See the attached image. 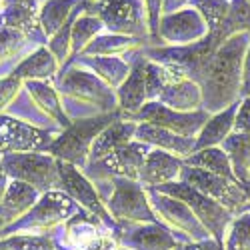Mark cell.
Returning <instances> with one entry per match:
<instances>
[{
    "instance_id": "cell-1",
    "label": "cell",
    "mask_w": 250,
    "mask_h": 250,
    "mask_svg": "<svg viewBox=\"0 0 250 250\" xmlns=\"http://www.w3.org/2000/svg\"><path fill=\"white\" fill-rule=\"evenodd\" d=\"M246 48L248 32H238L226 38L204 62L194 82L200 86L202 104H206V108H224V104L236 98L242 80V62Z\"/></svg>"
},
{
    "instance_id": "cell-2",
    "label": "cell",
    "mask_w": 250,
    "mask_h": 250,
    "mask_svg": "<svg viewBox=\"0 0 250 250\" xmlns=\"http://www.w3.org/2000/svg\"><path fill=\"white\" fill-rule=\"evenodd\" d=\"M114 120H118V112L112 114H100L94 118H86V120H78V122H70L66 130L62 132L58 138H54V142L50 144L48 152L62 162H68L72 166H84L90 146L94 138L108 126Z\"/></svg>"
},
{
    "instance_id": "cell-3",
    "label": "cell",
    "mask_w": 250,
    "mask_h": 250,
    "mask_svg": "<svg viewBox=\"0 0 250 250\" xmlns=\"http://www.w3.org/2000/svg\"><path fill=\"white\" fill-rule=\"evenodd\" d=\"M76 206L78 204L70 196H66L64 192H56V190L44 192L22 218H18L16 222H12V224L2 228L0 238L10 236L14 232L16 234L42 232V230H46V228H52L54 224H58L62 220H66L68 216H72L76 212Z\"/></svg>"
},
{
    "instance_id": "cell-4",
    "label": "cell",
    "mask_w": 250,
    "mask_h": 250,
    "mask_svg": "<svg viewBox=\"0 0 250 250\" xmlns=\"http://www.w3.org/2000/svg\"><path fill=\"white\" fill-rule=\"evenodd\" d=\"M2 166L8 178L24 182L42 194L60 186L58 160L52 154H38V152L2 154Z\"/></svg>"
},
{
    "instance_id": "cell-5",
    "label": "cell",
    "mask_w": 250,
    "mask_h": 250,
    "mask_svg": "<svg viewBox=\"0 0 250 250\" xmlns=\"http://www.w3.org/2000/svg\"><path fill=\"white\" fill-rule=\"evenodd\" d=\"M82 8L86 14L98 16L110 34L134 36L144 30L138 0H82Z\"/></svg>"
},
{
    "instance_id": "cell-6",
    "label": "cell",
    "mask_w": 250,
    "mask_h": 250,
    "mask_svg": "<svg viewBox=\"0 0 250 250\" xmlns=\"http://www.w3.org/2000/svg\"><path fill=\"white\" fill-rule=\"evenodd\" d=\"M154 190L168 194L172 198L182 200L186 206L192 210V214L200 220V224L204 228H208L212 234L220 236L224 230V224L228 222V212L222 204H218L216 200L208 198L206 194L194 190L192 186L184 184V182H168V184H160Z\"/></svg>"
},
{
    "instance_id": "cell-7",
    "label": "cell",
    "mask_w": 250,
    "mask_h": 250,
    "mask_svg": "<svg viewBox=\"0 0 250 250\" xmlns=\"http://www.w3.org/2000/svg\"><path fill=\"white\" fill-rule=\"evenodd\" d=\"M132 118L138 120V122L154 124V126L166 128V130L176 132V134L186 136V138H196V134L200 132V128L208 120V114L202 112V110L178 112V110H172L168 106H164L162 102L152 100V102L144 104L136 114H132Z\"/></svg>"
},
{
    "instance_id": "cell-8",
    "label": "cell",
    "mask_w": 250,
    "mask_h": 250,
    "mask_svg": "<svg viewBox=\"0 0 250 250\" xmlns=\"http://www.w3.org/2000/svg\"><path fill=\"white\" fill-rule=\"evenodd\" d=\"M108 210L120 222H154V212L148 196L132 178H114V194L108 202Z\"/></svg>"
},
{
    "instance_id": "cell-9",
    "label": "cell",
    "mask_w": 250,
    "mask_h": 250,
    "mask_svg": "<svg viewBox=\"0 0 250 250\" xmlns=\"http://www.w3.org/2000/svg\"><path fill=\"white\" fill-rule=\"evenodd\" d=\"M54 138L48 130L36 128L14 116L0 114V152L2 154L48 150Z\"/></svg>"
},
{
    "instance_id": "cell-10",
    "label": "cell",
    "mask_w": 250,
    "mask_h": 250,
    "mask_svg": "<svg viewBox=\"0 0 250 250\" xmlns=\"http://www.w3.org/2000/svg\"><path fill=\"white\" fill-rule=\"evenodd\" d=\"M180 182L192 186L194 190L206 194L208 198L216 200L226 208H234L238 204H244L246 200V194L238 186V180H228L224 176H216L200 168H190L184 164L180 172Z\"/></svg>"
},
{
    "instance_id": "cell-11",
    "label": "cell",
    "mask_w": 250,
    "mask_h": 250,
    "mask_svg": "<svg viewBox=\"0 0 250 250\" xmlns=\"http://www.w3.org/2000/svg\"><path fill=\"white\" fill-rule=\"evenodd\" d=\"M60 92L64 96L98 104L102 110L116 106V96L106 82H102L94 72L72 68L60 78Z\"/></svg>"
},
{
    "instance_id": "cell-12",
    "label": "cell",
    "mask_w": 250,
    "mask_h": 250,
    "mask_svg": "<svg viewBox=\"0 0 250 250\" xmlns=\"http://www.w3.org/2000/svg\"><path fill=\"white\" fill-rule=\"evenodd\" d=\"M208 34L206 22L194 8H180L170 14H162L158 24V40H166L176 46L194 44Z\"/></svg>"
},
{
    "instance_id": "cell-13",
    "label": "cell",
    "mask_w": 250,
    "mask_h": 250,
    "mask_svg": "<svg viewBox=\"0 0 250 250\" xmlns=\"http://www.w3.org/2000/svg\"><path fill=\"white\" fill-rule=\"evenodd\" d=\"M58 176H60V188L64 190L66 196H70L78 206L86 208L90 214L106 220V222H112L108 210L102 206L100 196L92 186V182L82 174L76 166L58 160Z\"/></svg>"
},
{
    "instance_id": "cell-14",
    "label": "cell",
    "mask_w": 250,
    "mask_h": 250,
    "mask_svg": "<svg viewBox=\"0 0 250 250\" xmlns=\"http://www.w3.org/2000/svg\"><path fill=\"white\" fill-rule=\"evenodd\" d=\"M66 240L72 250H116V242L98 230V222L94 214L74 216L66 222Z\"/></svg>"
},
{
    "instance_id": "cell-15",
    "label": "cell",
    "mask_w": 250,
    "mask_h": 250,
    "mask_svg": "<svg viewBox=\"0 0 250 250\" xmlns=\"http://www.w3.org/2000/svg\"><path fill=\"white\" fill-rule=\"evenodd\" d=\"M182 172V160L178 156H172L170 152L160 150V148H150V152L144 158L142 166H140V172H138V180L152 186L160 184H168L174 182Z\"/></svg>"
},
{
    "instance_id": "cell-16",
    "label": "cell",
    "mask_w": 250,
    "mask_h": 250,
    "mask_svg": "<svg viewBox=\"0 0 250 250\" xmlns=\"http://www.w3.org/2000/svg\"><path fill=\"white\" fill-rule=\"evenodd\" d=\"M134 138L138 142L148 144V146H158L160 150L174 152L176 156H182V158L190 156L196 150V138L180 136L176 132H170V130H166V128L154 126V124H148V122L136 124Z\"/></svg>"
},
{
    "instance_id": "cell-17",
    "label": "cell",
    "mask_w": 250,
    "mask_h": 250,
    "mask_svg": "<svg viewBox=\"0 0 250 250\" xmlns=\"http://www.w3.org/2000/svg\"><path fill=\"white\" fill-rule=\"evenodd\" d=\"M148 202H152V204L156 206V210H158L166 220H168L170 224H174L176 228L190 232V234L196 236V238H204V234H206L204 226L200 224V220L192 214V210H190V208L186 206L182 200L172 198V196H168V194H162V192H158V190H152Z\"/></svg>"
},
{
    "instance_id": "cell-18",
    "label": "cell",
    "mask_w": 250,
    "mask_h": 250,
    "mask_svg": "<svg viewBox=\"0 0 250 250\" xmlns=\"http://www.w3.org/2000/svg\"><path fill=\"white\" fill-rule=\"evenodd\" d=\"M148 152H150L148 144L138 142V140H130V142L124 144V146H120L118 150H114L110 156L100 160L98 164L106 166V170H110L112 174H118L122 178L138 180L140 166H142Z\"/></svg>"
},
{
    "instance_id": "cell-19",
    "label": "cell",
    "mask_w": 250,
    "mask_h": 250,
    "mask_svg": "<svg viewBox=\"0 0 250 250\" xmlns=\"http://www.w3.org/2000/svg\"><path fill=\"white\" fill-rule=\"evenodd\" d=\"M38 194L40 192L36 188H32V186L12 180L6 186L4 196L0 198V220L8 226V224L16 222L18 218H22L40 198Z\"/></svg>"
},
{
    "instance_id": "cell-20",
    "label": "cell",
    "mask_w": 250,
    "mask_h": 250,
    "mask_svg": "<svg viewBox=\"0 0 250 250\" xmlns=\"http://www.w3.org/2000/svg\"><path fill=\"white\" fill-rule=\"evenodd\" d=\"M134 130H136V122L114 120L112 124H108L92 142L88 152L90 162H100L106 156H110L114 150H118L120 146H124L126 142H130L134 138Z\"/></svg>"
},
{
    "instance_id": "cell-21",
    "label": "cell",
    "mask_w": 250,
    "mask_h": 250,
    "mask_svg": "<svg viewBox=\"0 0 250 250\" xmlns=\"http://www.w3.org/2000/svg\"><path fill=\"white\" fill-rule=\"evenodd\" d=\"M118 106L128 112V116L136 114L144 104L148 102V94H146V74H144V58H140L136 64L130 68V74L126 76V80L118 86Z\"/></svg>"
},
{
    "instance_id": "cell-22",
    "label": "cell",
    "mask_w": 250,
    "mask_h": 250,
    "mask_svg": "<svg viewBox=\"0 0 250 250\" xmlns=\"http://www.w3.org/2000/svg\"><path fill=\"white\" fill-rule=\"evenodd\" d=\"M156 102H162L164 106L178 112H192L202 104V92L194 80L184 78L174 82V84L164 86Z\"/></svg>"
},
{
    "instance_id": "cell-23",
    "label": "cell",
    "mask_w": 250,
    "mask_h": 250,
    "mask_svg": "<svg viewBox=\"0 0 250 250\" xmlns=\"http://www.w3.org/2000/svg\"><path fill=\"white\" fill-rule=\"evenodd\" d=\"M122 242L130 250H174L176 240L160 224H144L122 236Z\"/></svg>"
},
{
    "instance_id": "cell-24",
    "label": "cell",
    "mask_w": 250,
    "mask_h": 250,
    "mask_svg": "<svg viewBox=\"0 0 250 250\" xmlns=\"http://www.w3.org/2000/svg\"><path fill=\"white\" fill-rule=\"evenodd\" d=\"M56 70H58V60L52 56V52L46 46H40L12 70V76L22 82L48 80L56 74Z\"/></svg>"
},
{
    "instance_id": "cell-25",
    "label": "cell",
    "mask_w": 250,
    "mask_h": 250,
    "mask_svg": "<svg viewBox=\"0 0 250 250\" xmlns=\"http://www.w3.org/2000/svg\"><path fill=\"white\" fill-rule=\"evenodd\" d=\"M182 164L190 166V168L206 170V172L216 174V176H224L228 180H236L234 172H232V166H230V160H228L226 152L218 146H208V148L194 150L190 156L184 158Z\"/></svg>"
},
{
    "instance_id": "cell-26",
    "label": "cell",
    "mask_w": 250,
    "mask_h": 250,
    "mask_svg": "<svg viewBox=\"0 0 250 250\" xmlns=\"http://www.w3.org/2000/svg\"><path fill=\"white\" fill-rule=\"evenodd\" d=\"M234 116H236V104H230L226 110L208 118L200 132L196 134V150L220 144L234 128Z\"/></svg>"
},
{
    "instance_id": "cell-27",
    "label": "cell",
    "mask_w": 250,
    "mask_h": 250,
    "mask_svg": "<svg viewBox=\"0 0 250 250\" xmlns=\"http://www.w3.org/2000/svg\"><path fill=\"white\" fill-rule=\"evenodd\" d=\"M24 86L40 110L44 114H48L50 118H54L58 124H62V126H68L70 120L64 114V110H62V104L58 100V92L46 80H28V82H24Z\"/></svg>"
},
{
    "instance_id": "cell-28",
    "label": "cell",
    "mask_w": 250,
    "mask_h": 250,
    "mask_svg": "<svg viewBox=\"0 0 250 250\" xmlns=\"http://www.w3.org/2000/svg\"><path fill=\"white\" fill-rule=\"evenodd\" d=\"M76 4H80V0H46L42 8L38 10V24L42 34L52 38L66 24V20L74 12Z\"/></svg>"
},
{
    "instance_id": "cell-29",
    "label": "cell",
    "mask_w": 250,
    "mask_h": 250,
    "mask_svg": "<svg viewBox=\"0 0 250 250\" xmlns=\"http://www.w3.org/2000/svg\"><path fill=\"white\" fill-rule=\"evenodd\" d=\"M0 26H6L10 30L20 32L24 38L34 36L36 30H40L38 24V12L34 8V2H20L6 6V10L0 14ZM42 32V30H40Z\"/></svg>"
},
{
    "instance_id": "cell-30",
    "label": "cell",
    "mask_w": 250,
    "mask_h": 250,
    "mask_svg": "<svg viewBox=\"0 0 250 250\" xmlns=\"http://www.w3.org/2000/svg\"><path fill=\"white\" fill-rule=\"evenodd\" d=\"M82 62L108 86H120L130 74L128 64L118 56H82Z\"/></svg>"
},
{
    "instance_id": "cell-31",
    "label": "cell",
    "mask_w": 250,
    "mask_h": 250,
    "mask_svg": "<svg viewBox=\"0 0 250 250\" xmlns=\"http://www.w3.org/2000/svg\"><path fill=\"white\" fill-rule=\"evenodd\" d=\"M222 150L230 160L232 172H236L240 178H246L250 172V136L246 134H228L222 140Z\"/></svg>"
},
{
    "instance_id": "cell-32",
    "label": "cell",
    "mask_w": 250,
    "mask_h": 250,
    "mask_svg": "<svg viewBox=\"0 0 250 250\" xmlns=\"http://www.w3.org/2000/svg\"><path fill=\"white\" fill-rule=\"evenodd\" d=\"M104 28V24L100 22L98 16H92V14H82L78 18H74L72 22V28H70V46H72V52L74 54H82L92 40L98 36V32Z\"/></svg>"
},
{
    "instance_id": "cell-33",
    "label": "cell",
    "mask_w": 250,
    "mask_h": 250,
    "mask_svg": "<svg viewBox=\"0 0 250 250\" xmlns=\"http://www.w3.org/2000/svg\"><path fill=\"white\" fill-rule=\"evenodd\" d=\"M136 44L132 36H120V34H108V36H96L92 42L82 50V56H116L124 50H130Z\"/></svg>"
},
{
    "instance_id": "cell-34",
    "label": "cell",
    "mask_w": 250,
    "mask_h": 250,
    "mask_svg": "<svg viewBox=\"0 0 250 250\" xmlns=\"http://www.w3.org/2000/svg\"><path fill=\"white\" fill-rule=\"evenodd\" d=\"M192 4H194V10L206 22L208 32H216L224 28L228 12H230V2L228 0H192Z\"/></svg>"
},
{
    "instance_id": "cell-35",
    "label": "cell",
    "mask_w": 250,
    "mask_h": 250,
    "mask_svg": "<svg viewBox=\"0 0 250 250\" xmlns=\"http://www.w3.org/2000/svg\"><path fill=\"white\" fill-rule=\"evenodd\" d=\"M0 250H56V246L48 236L14 234L0 238Z\"/></svg>"
},
{
    "instance_id": "cell-36",
    "label": "cell",
    "mask_w": 250,
    "mask_h": 250,
    "mask_svg": "<svg viewBox=\"0 0 250 250\" xmlns=\"http://www.w3.org/2000/svg\"><path fill=\"white\" fill-rule=\"evenodd\" d=\"M72 22L74 18H68L66 24L62 26L48 42V50L52 52V56L58 60V62H64L68 58V54L72 52V46H70V28H72Z\"/></svg>"
},
{
    "instance_id": "cell-37",
    "label": "cell",
    "mask_w": 250,
    "mask_h": 250,
    "mask_svg": "<svg viewBox=\"0 0 250 250\" xmlns=\"http://www.w3.org/2000/svg\"><path fill=\"white\" fill-rule=\"evenodd\" d=\"M24 46V36L10 30L6 26H0V62L12 58L20 48Z\"/></svg>"
},
{
    "instance_id": "cell-38",
    "label": "cell",
    "mask_w": 250,
    "mask_h": 250,
    "mask_svg": "<svg viewBox=\"0 0 250 250\" xmlns=\"http://www.w3.org/2000/svg\"><path fill=\"white\" fill-rule=\"evenodd\" d=\"M20 88H22V80L14 78L12 74L6 78H0V114H2V110L16 98Z\"/></svg>"
},
{
    "instance_id": "cell-39",
    "label": "cell",
    "mask_w": 250,
    "mask_h": 250,
    "mask_svg": "<svg viewBox=\"0 0 250 250\" xmlns=\"http://www.w3.org/2000/svg\"><path fill=\"white\" fill-rule=\"evenodd\" d=\"M162 2L164 0H144L146 4V16H148V24H150V34L154 40H158V24L162 18Z\"/></svg>"
},
{
    "instance_id": "cell-40",
    "label": "cell",
    "mask_w": 250,
    "mask_h": 250,
    "mask_svg": "<svg viewBox=\"0 0 250 250\" xmlns=\"http://www.w3.org/2000/svg\"><path fill=\"white\" fill-rule=\"evenodd\" d=\"M234 128H236L240 134L250 136V98H246V100L242 102L240 110L236 112V116H234Z\"/></svg>"
},
{
    "instance_id": "cell-41",
    "label": "cell",
    "mask_w": 250,
    "mask_h": 250,
    "mask_svg": "<svg viewBox=\"0 0 250 250\" xmlns=\"http://www.w3.org/2000/svg\"><path fill=\"white\" fill-rule=\"evenodd\" d=\"M188 0H164L162 2V14H170V12H176L180 10Z\"/></svg>"
},
{
    "instance_id": "cell-42",
    "label": "cell",
    "mask_w": 250,
    "mask_h": 250,
    "mask_svg": "<svg viewBox=\"0 0 250 250\" xmlns=\"http://www.w3.org/2000/svg\"><path fill=\"white\" fill-rule=\"evenodd\" d=\"M242 78H244V84L250 88V44H248V48H246L244 62H242Z\"/></svg>"
},
{
    "instance_id": "cell-43",
    "label": "cell",
    "mask_w": 250,
    "mask_h": 250,
    "mask_svg": "<svg viewBox=\"0 0 250 250\" xmlns=\"http://www.w3.org/2000/svg\"><path fill=\"white\" fill-rule=\"evenodd\" d=\"M8 184H10V182H8V176H6V172H4V166H2V152H0V198L4 196Z\"/></svg>"
},
{
    "instance_id": "cell-44",
    "label": "cell",
    "mask_w": 250,
    "mask_h": 250,
    "mask_svg": "<svg viewBox=\"0 0 250 250\" xmlns=\"http://www.w3.org/2000/svg\"><path fill=\"white\" fill-rule=\"evenodd\" d=\"M184 250H220L218 244L214 242H198V244H190V246H186Z\"/></svg>"
},
{
    "instance_id": "cell-45",
    "label": "cell",
    "mask_w": 250,
    "mask_h": 250,
    "mask_svg": "<svg viewBox=\"0 0 250 250\" xmlns=\"http://www.w3.org/2000/svg\"><path fill=\"white\" fill-rule=\"evenodd\" d=\"M20 2H30V0H2L4 6H12V4H20Z\"/></svg>"
},
{
    "instance_id": "cell-46",
    "label": "cell",
    "mask_w": 250,
    "mask_h": 250,
    "mask_svg": "<svg viewBox=\"0 0 250 250\" xmlns=\"http://www.w3.org/2000/svg\"><path fill=\"white\" fill-rule=\"evenodd\" d=\"M4 226H6V224H4L2 220H0V232H2V228H4Z\"/></svg>"
},
{
    "instance_id": "cell-47",
    "label": "cell",
    "mask_w": 250,
    "mask_h": 250,
    "mask_svg": "<svg viewBox=\"0 0 250 250\" xmlns=\"http://www.w3.org/2000/svg\"><path fill=\"white\" fill-rule=\"evenodd\" d=\"M120 250H126V248H120Z\"/></svg>"
},
{
    "instance_id": "cell-48",
    "label": "cell",
    "mask_w": 250,
    "mask_h": 250,
    "mask_svg": "<svg viewBox=\"0 0 250 250\" xmlns=\"http://www.w3.org/2000/svg\"><path fill=\"white\" fill-rule=\"evenodd\" d=\"M0 4H2V0H0Z\"/></svg>"
},
{
    "instance_id": "cell-49",
    "label": "cell",
    "mask_w": 250,
    "mask_h": 250,
    "mask_svg": "<svg viewBox=\"0 0 250 250\" xmlns=\"http://www.w3.org/2000/svg\"><path fill=\"white\" fill-rule=\"evenodd\" d=\"M248 4H250V0H248Z\"/></svg>"
},
{
    "instance_id": "cell-50",
    "label": "cell",
    "mask_w": 250,
    "mask_h": 250,
    "mask_svg": "<svg viewBox=\"0 0 250 250\" xmlns=\"http://www.w3.org/2000/svg\"><path fill=\"white\" fill-rule=\"evenodd\" d=\"M248 28H250V26H248Z\"/></svg>"
}]
</instances>
